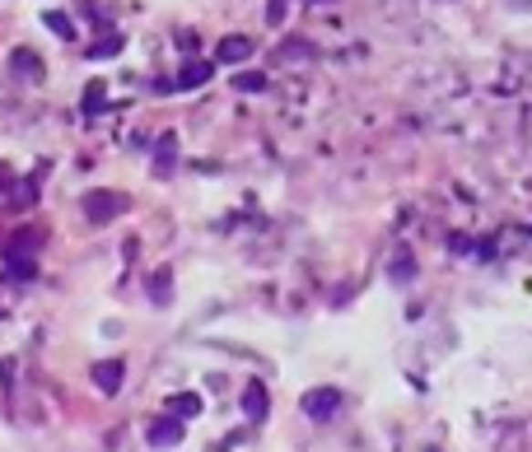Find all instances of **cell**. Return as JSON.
<instances>
[{
    "label": "cell",
    "mask_w": 532,
    "mask_h": 452,
    "mask_svg": "<svg viewBox=\"0 0 532 452\" xmlns=\"http://www.w3.org/2000/svg\"><path fill=\"white\" fill-rule=\"evenodd\" d=\"M127 196L121 191H89L85 196V215L94 220V224H108V220H117V215H127Z\"/></svg>",
    "instance_id": "1"
},
{
    "label": "cell",
    "mask_w": 532,
    "mask_h": 452,
    "mask_svg": "<svg viewBox=\"0 0 532 452\" xmlns=\"http://www.w3.org/2000/svg\"><path fill=\"white\" fill-rule=\"evenodd\" d=\"M304 416L308 420H332L337 410H341V392L337 387H313V392H304Z\"/></svg>",
    "instance_id": "2"
},
{
    "label": "cell",
    "mask_w": 532,
    "mask_h": 452,
    "mask_svg": "<svg viewBox=\"0 0 532 452\" xmlns=\"http://www.w3.org/2000/svg\"><path fill=\"white\" fill-rule=\"evenodd\" d=\"M10 70L24 79V85H43V79H47V61L37 56V52H28V47L10 52Z\"/></svg>",
    "instance_id": "3"
},
{
    "label": "cell",
    "mask_w": 532,
    "mask_h": 452,
    "mask_svg": "<svg viewBox=\"0 0 532 452\" xmlns=\"http://www.w3.org/2000/svg\"><path fill=\"white\" fill-rule=\"evenodd\" d=\"M183 434H187V420H178V416H159L154 425H150V447H173V443H183Z\"/></svg>",
    "instance_id": "4"
},
{
    "label": "cell",
    "mask_w": 532,
    "mask_h": 452,
    "mask_svg": "<svg viewBox=\"0 0 532 452\" xmlns=\"http://www.w3.org/2000/svg\"><path fill=\"white\" fill-rule=\"evenodd\" d=\"M47 242V233L43 229H33V224H24V229H15L10 233V242H5V257H33L37 248Z\"/></svg>",
    "instance_id": "5"
},
{
    "label": "cell",
    "mask_w": 532,
    "mask_h": 452,
    "mask_svg": "<svg viewBox=\"0 0 532 452\" xmlns=\"http://www.w3.org/2000/svg\"><path fill=\"white\" fill-rule=\"evenodd\" d=\"M248 56H253V37H243V33L220 37V47H215V61L220 66H238V61H248Z\"/></svg>",
    "instance_id": "6"
},
{
    "label": "cell",
    "mask_w": 532,
    "mask_h": 452,
    "mask_svg": "<svg viewBox=\"0 0 532 452\" xmlns=\"http://www.w3.org/2000/svg\"><path fill=\"white\" fill-rule=\"evenodd\" d=\"M266 410H271L266 383H248V387H243V416H248V420H266Z\"/></svg>",
    "instance_id": "7"
},
{
    "label": "cell",
    "mask_w": 532,
    "mask_h": 452,
    "mask_svg": "<svg viewBox=\"0 0 532 452\" xmlns=\"http://www.w3.org/2000/svg\"><path fill=\"white\" fill-rule=\"evenodd\" d=\"M211 75H215V66H211V61H187V66L178 70V79H173V89H201Z\"/></svg>",
    "instance_id": "8"
},
{
    "label": "cell",
    "mask_w": 532,
    "mask_h": 452,
    "mask_svg": "<svg viewBox=\"0 0 532 452\" xmlns=\"http://www.w3.org/2000/svg\"><path fill=\"white\" fill-rule=\"evenodd\" d=\"M121 374H127V368H121V359H108V364H94V387L99 392H121Z\"/></svg>",
    "instance_id": "9"
},
{
    "label": "cell",
    "mask_w": 532,
    "mask_h": 452,
    "mask_svg": "<svg viewBox=\"0 0 532 452\" xmlns=\"http://www.w3.org/2000/svg\"><path fill=\"white\" fill-rule=\"evenodd\" d=\"M150 299H154L159 308L173 299V271H169V266H159V271L150 275Z\"/></svg>",
    "instance_id": "10"
},
{
    "label": "cell",
    "mask_w": 532,
    "mask_h": 452,
    "mask_svg": "<svg viewBox=\"0 0 532 452\" xmlns=\"http://www.w3.org/2000/svg\"><path fill=\"white\" fill-rule=\"evenodd\" d=\"M103 103H108V79H94V85L85 89V98H79V112H85V117H99Z\"/></svg>",
    "instance_id": "11"
},
{
    "label": "cell",
    "mask_w": 532,
    "mask_h": 452,
    "mask_svg": "<svg viewBox=\"0 0 532 452\" xmlns=\"http://www.w3.org/2000/svg\"><path fill=\"white\" fill-rule=\"evenodd\" d=\"M169 416H178V420L201 416V396H196V392H178V396L169 401Z\"/></svg>",
    "instance_id": "12"
},
{
    "label": "cell",
    "mask_w": 532,
    "mask_h": 452,
    "mask_svg": "<svg viewBox=\"0 0 532 452\" xmlns=\"http://www.w3.org/2000/svg\"><path fill=\"white\" fill-rule=\"evenodd\" d=\"M5 275L19 280V284H24V280H37V262H33V257H5Z\"/></svg>",
    "instance_id": "13"
},
{
    "label": "cell",
    "mask_w": 532,
    "mask_h": 452,
    "mask_svg": "<svg viewBox=\"0 0 532 452\" xmlns=\"http://www.w3.org/2000/svg\"><path fill=\"white\" fill-rule=\"evenodd\" d=\"M43 24H47L57 37H66V43H75V19H70V15H61V10H47V15H43Z\"/></svg>",
    "instance_id": "14"
},
{
    "label": "cell",
    "mask_w": 532,
    "mask_h": 452,
    "mask_svg": "<svg viewBox=\"0 0 532 452\" xmlns=\"http://www.w3.org/2000/svg\"><path fill=\"white\" fill-rule=\"evenodd\" d=\"M121 52V33H103L99 43L89 47V61H108V56H117Z\"/></svg>",
    "instance_id": "15"
},
{
    "label": "cell",
    "mask_w": 532,
    "mask_h": 452,
    "mask_svg": "<svg viewBox=\"0 0 532 452\" xmlns=\"http://www.w3.org/2000/svg\"><path fill=\"white\" fill-rule=\"evenodd\" d=\"M173 149H178L173 136H159V159H154V169H159V173H173Z\"/></svg>",
    "instance_id": "16"
},
{
    "label": "cell",
    "mask_w": 532,
    "mask_h": 452,
    "mask_svg": "<svg viewBox=\"0 0 532 452\" xmlns=\"http://www.w3.org/2000/svg\"><path fill=\"white\" fill-rule=\"evenodd\" d=\"M234 89H243V94H262V89H266V75H253V70H243V75L234 79Z\"/></svg>",
    "instance_id": "17"
},
{
    "label": "cell",
    "mask_w": 532,
    "mask_h": 452,
    "mask_svg": "<svg viewBox=\"0 0 532 452\" xmlns=\"http://www.w3.org/2000/svg\"><path fill=\"white\" fill-rule=\"evenodd\" d=\"M33 200H37V182L28 178V182L19 187V196H15V205H19V211H24V205H33Z\"/></svg>",
    "instance_id": "18"
},
{
    "label": "cell",
    "mask_w": 532,
    "mask_h": 452,
    "mask_svg": "<svg viewBox=\"0 0 532 452\" xmlns=\"http://www.w3.org/2000/svg\"><path fill=\"white\" fill-rule=\"evenodd\" d=\"M178 52H196V33H178Z\"/></svg>",
    "instance_id": "19"
},
{
    "label": "cell",
    "mask_w": 532,
    "mask_h": 452,
    "mask_svg": "<svg viewBox=\"0 0 532 452\" xmlns=\"http://www.w3.org/2000/svg\"><path fill=\"white\" fill-rule=\"evenodd\" d=\"M266 19H271V24H280V19H285V0H271V10H266Z\"/></svg>",
    "instance_id": "20"
},
{
    "label": "cell",
    "mask_w": 532,
    "mask_h": 452,
    "mask_svg": "<svg viewBox=\"0 0 532 452\" xmlns=\"http://www.w3.org/2000/svg\"><path fill=\"white\" fill-rule=\"evenodd\" d=\"M313 5H327V0H313Z\"/></svg>",
    "instance_id": "21"
},
{
    "label": "cell",
    "mask_w": 532,
    "mask_h": 452,
    "mask_svg": "<svg viewBox=\"0 0 532 452\" xmlns=\"http://www.w3.org/2000/svg\"><path fill=\"white\" fill-rule=\"evenodd\" d=\"M0 187H5V178H0Z\"/></svg>",
    "instance_id": "22"
}]
</instances>
